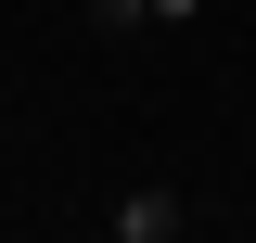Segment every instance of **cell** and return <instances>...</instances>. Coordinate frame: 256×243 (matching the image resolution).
Listing matches in <instances>:
<instances>
[{
	"label": "cell",
	"instance_id": "cell-1",
	"mask_svg": "<svg viewBox=\"0 0 256 243\" xmlns=\"http://www.w3.org/2000/svg\"><path fill=\"white\" fill-rule=\"evenodd\" d=\"M116 243H180V192H166V180H141V192L116 205Z\"/></svg>",
	"mask_w": 256,
	"mask_h": 243
},
{
	"label": "cell",
	"instance_id": "cell-2",
	"mask_svg": "<svg viewBox=\"0 0 256 243\" xmlns=\"http://www.w3.org/2000/svg\"><path fill=\"white\" fill-rule=\"evenodd\" d=\"M90 26H154V0H90Z\"/></svg>",
	"mask_w": 256,
	"mask_h": 243
},
{
	"label": "cell",
	"instance_id": "cell-3",
	"mask_svg": "<svg viewBox=\"0 0 256 243\" xmlns=\"http://www.w3.org/2000/svg\"><path fill=\"white\" fill-rule=\"evenodd\" d=\"M154 26H205V0H154Z\"/></svg>",
	"mask_w": 256,
	"mask_h": 243
}]
</instances>
